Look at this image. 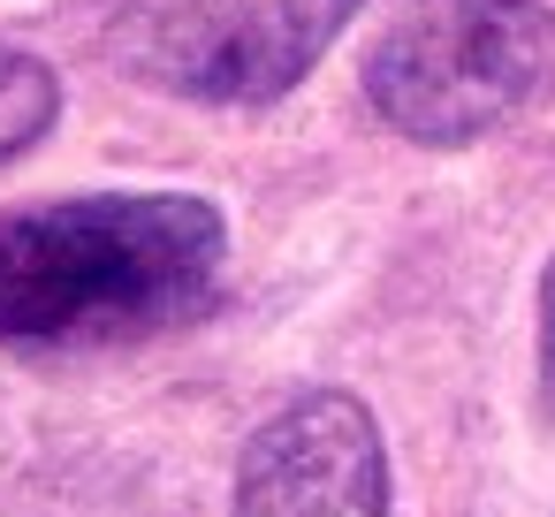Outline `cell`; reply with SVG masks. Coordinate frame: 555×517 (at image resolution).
Segmentation results:
<instances>
[{
    "label": "cell",
    "instance_id": "obj_6",
    "mask_svg": "<svg viewBox=\"0 0 555 517\" xmlns=\"http://www.w3.org/2000/svg\"><path fill=\"white\" fill-rule=\"evenodd\" d=\"M540 396L555 411V259H547V282H540Z\"/></svg>",
    "mask_w": 555,
    "mask_h": 517
},
{
    "label": "cell",
    "instance_id": "obj_2",
    "mask_svg": "<svg viewBox=\"0 0 555 517\" xmlns=\"http://www.w3.org/2000/svg\"><path fill=\"white\" fill-rule=\"evenodd\" d=\"M555 85V9L540 0H396L365 100L418 145H472Z\"/></svg>",
    "mask_w": 555,
    "mask_h": 517
},
{
    "label": "cell",
    "instance_id": "obj_4",
    "mask_svg": "<svg viewBox=\"0 0 555 517\" xmlns=\"http://www.w3.org/2000/svg\"><path fill=\"white\" fill-rule=\"evenodd\" d=\"M236 517H388V441L350 388L289 396L236 464Z\"/></svg>",
    "mask_w": 555,
    "mask_h": 517
},
{
    "label": "cell",
    "instance_id": "obj_1",
    "mask_svg": "<svg viewBox=\"0 0 555 517\" xmlns=\"http://www.w3.org/2000/svg\"><path fill=\"white\" fill-rule=\"evenodd\" d=\"M229 221L183 191H107L0 214V350H107L214 312Z\"/></svg>",
    "mask_w": 555,
    "mask_h": 517
},
{
    "label": "cell",
    "instance_id": "obj_3",
    "mask_svg": "<svg viewBox=\"0 0 555 517\" xmlns=\"http://www.w3.org/2000/svg\"><path fill=\"white\" fill-rule=\"evenodd\" d=\"M350 16L358 0H115L107 54L168 100L267 107L312 77Z\"/></svg>",
    "mask_w": 555,
    "mask_h": 517
},
{
    "label": "cell",
    "instance_id": "obj_5",
    "mask_svg": "<svg viewBox=\"0 0 555 517\" xmlns=\"http://www.w3.org/2000/svg\"><path fill=\"white\" fill-rule=\"evenodd\" d=\"M62 115V77L31 54V47H9L0 39V168L16 153H31Z\"/></svg>",
    "mask_w": 555,
    "mask_h": 517
}]
</instances>
